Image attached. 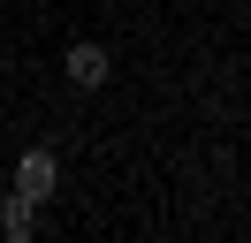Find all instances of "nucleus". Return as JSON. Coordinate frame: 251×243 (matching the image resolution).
<instances>
[{"label":"nucleus","instance_id":"1","mask_svg":"<svg viewBox=\"0 0 251 243\" xmlns=\"http://www.w3.org/2000/svg\"><path fill=\"white\" fill-rule=\"evenodd\" d=\"M61 76H69L76 91H107V84H114V53H107L99 38H76V46L61 53Z\"/></svg>","mask_w":251,"mask_h":243},{"label":"nucleus","instance_id":"2","mask_svg":"<svg viewBox=\"0 0 251 243\" xmlns=\"http://www.w3.org/2000/svg\"><path fill=\"white\" fill-rule=\"evenodd\" d=\"M16 190L31 197V205H46V197L61 190V160H53L46 145H23V152H16Z\"/></svg>","mask_w":251,"mask_h":243},{"label":"nucleus","instance_id":"3","mask_svg":"<svg viewBox=\"0 0 251 243\" xmlns=\"http://www.w3.org/2000/svg\"><path fill=\"white\" fill-rule=\"evenodd\" d=\"M0 236H8V243H31L38 236V205L23 190H8V205H0Z\"/></svg>","mask_w":251,"mask_h":243}]
</instances>
